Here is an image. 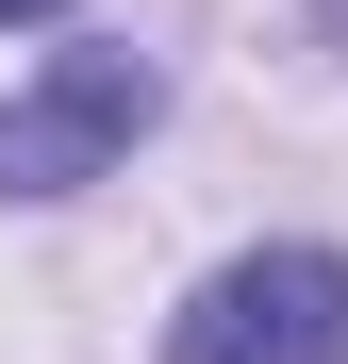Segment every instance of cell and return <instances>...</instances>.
I'll use <instances>...</instances> for the list:
<instances>
[{
  "mask_svg": "<svg viewBox=\"0 0 348 364\" xmlns=\"http://www.w3.org/2000/svg\"><path fill=\"white\" fill-rule=\"evenodd\" d=\"M0 17H67V0H0Z\"/></svg>",
  "mask_w": 348,
  "mask_h": 364,
  "instance_id": "3",
  "label": "cell"
},
{
  "mask_svg": "<svg viewBox=\"0 0 348 364\" xmlns=\"http://www.w3.org/2000/svg\"><path fill=\"white\" fill-rule=\"evenodd\" d=\"M149 116H166L149 50H50V83L0 100V199H67V182H100Z\"/></svg>",
  "mask_w": 348,
  "mask_h": 364,
  "instance_id": "2",
  "label": "cell"
},
{
  "mask_svg": "<svg viewBox=\"0 0 348 364\" xmlns=\"http://www.w3.org/2000/svg\"><path fill=\"white\" fill-rule=\"evenodd\" d=\"M332 33H348V0H332Z\"/></svg>",
  "mask_w": 348,
  "mask_h": 364,
  "instance_id": "4",
  "label": "cell"
},
{
  "mask_svg": "<svg viewBox=\"0 0 348 364\" xmlns=\"http://www.w3.org/2000/svg\"><path fill=\"white\" fill-rule=\"evenodd\" d=\"M166 364H348V249H249L183 298Z\"/></svg>",
  "mask_w": 348,
  "mask_h": 364,
  "instance_id": "1",
  "label": "cell"
}]
</instances>
